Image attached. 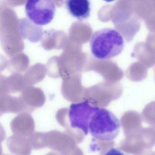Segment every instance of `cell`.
I'll return each mask as SVG.
<instances>
[{"mask_svg": "<svg viewBox=\"0 0 155 155\" xmlns=\"http://www.w3.org/2000/svg\"><path fill=\"white\" fill-rule=\"evenodd\" d=\"M65 5L69 14L79 21L86 19L90 16L89 0H65Z\"/></svg>", "mask_w": 155, "mask_h": 155, "instance_id": "10", "label": "cell"}, {"mask_svg": "<svg viewBox=\"0 0 155 155\" xmlns=\"http://www.w3.org/2000/svg\"><path fill=\"white\" fill-rule=\"evenodd\" d=\"M27 138L32 149L38 150L47 147L46 133L34 132Z\"/></svg>", "mask_w": 155, "mask_h": 155, "instance_id": "18", "label": "cell"}, {"mask_svg": "<svg viewBox=\"0 0 155 155\" xmlns=\"http://www.w3.org/2000/svg\"><path fill=\"white\" fill-rule=\"evenodd\" d=\"M104 0L106 2H111L113 1H114V0Z\"/></svg>", "mask_w": 155, "mask_h": 155, "instance_id": "21", "label": "cell"}, {"mask_svg": "<svg viewBox=\"0 0 155 155\" xmlns=\"http://www.w3.org/2000/svg\"><path fill=\"white\" fill-rule=\"evenodd\" d=\"M47 147L56 153H66V135L63 133L53 130L46 133Z\"/></svg>", "mask_w": 155, "mask_h": 155, "instance_id": "13", "label": "cell"}, {"mask_svg": "<svg viewBox=\"0 0 155 155\" xmlns=\"http://www.w3.org/2000/svg\"><path fill=\"white\" fill-rule=\"evenodd\" d=\"M143 120L142 115L136 111L126 112L123 117L122 124L127 136L140 129Z\"/></svg>", "mask_w": 155, "mask_h": 155, "instance_id": "14", "label": "cell"}, {"mask_svg": "<svg viewBox=\"0 0 155 155\" xmlns=\"http://www.w3.org/2000/svg\"><path fill=\"white\" fill-rule=\"evenodd\" d=\"M46 69L44 65L40 64L31 66L24 76L28 85L31 86L41 81L45 77Z\"/></svg>", "mask_w": 155, "mask_h": 155, "instance_id": "16", "label": "cell"}, {"mask_svg": "<svg viewBox=\"0 0 155 155\" xmlns=\"http://www.w3.org/2000/svg\"><path fill=\"white\" fill-rule=\"evenodd\" d=\"M127 75L128 78L132 81H141L147 77V68L142 63L139 61L135 62L129 67Z\"/></svg>", "mask_w": 155, "mask_h": 155, "instance_id": "15", "label": "cell"}, {"mask_svg": "<svg viewBox=\"0 0 155 155\" xmlns=\"http://www.w3.org/2000/svg\"><path fill=\"white\" fill-rule=\"evenodd\" d=\"M98 107L91 105L87 100L72 103L69 109L62 108L68 116L70 127L82 130L85 135L89 132L88 126L90 119Z\"/></svg>", "mask_w": 155, "mask_h": 155, "instance_id": "5", "label": "cell"}, {"mask_svg": "<svg viewBox=\"0 0 155 155\" xmlns=\"http://www.w3.org/2000/svg\"><path fill=\"white\" fill-rule=\"evenodd\" d=\"M91 53L100 60H109L120 54L124 48L121 34L111 28L97 30L92 35L90 41Z\"/></svg>", "mask_w": 155, "mask_h": 155, "instance_id": "1", "label": "cell"}, {"mask_svg": "<svg viewBox=\"0 0 155 155\" xmlns=\"http://www.w3.org/2000/svg\"><path fill=\"white\" fill-rule=\"evenodd\" d=\"M131 56L143 64L147 68L155 65V49L146 42L137 43L134 47Z\"/></svg>", "mask_w": 155, "mask_h": 155, "instance_id": "8", "label": "cell"}, {"mask_svg": "<svg viewBox=\"0 0 155 155\" xmlns=\"http://www.w3.org/2000/svg\"><path fill=\"white\" fill-rule=\"evenodd\" d=\"M155 49V32H150L147 35L146 41Z\"/></svg>", "mask_w": 155, "mask_h": 155, "instance_id": "20", "label": "cell"}, {"mask_svg": "<svg viewBox=\"0 0 155 155\" xmlns=\"http://www.w3.org/2000/svg\"><path fill=\"white\" fill-rule=\"evenodd\" d=\"M57 31L54 30L45 31L41 40V45L45 49L50 50L58 49L59 39Z\"/></svg>", "mask_w": 155, "mask_h": 155, "instance_id": "17", "label": "cell"}, {"mask_svg": "<svg viewBox=\"0 0 155 155\" xmlns=\"http://www.w3.org/2000/svg\"><path fill=\"white\" fill-rule=\"evenodd\" d=\"M6 143L8 149L13 154L28 155L31 153L32 148L27 137L13 134L8 138Z\"/></svg>", "mask_w": 155, "mask_h": 155, "instance_id": "11", "label": "cell"}, {"mask_svg": "<svg viewBox=\"0 0 155 155\" xmlns=\"http://www.w3.org/2000/svg\"><path fill=\"white\" fill-rule=\"evenodd\" d=\"M134 14L145 23L155 19V0H130Z\"/></svg>", "mask_w": 155, "mask_h": 155, "instance_id": "9", "label": "cell"}, {"mask_svg": "<svg viewBox=\"0 0 155 155\" xmlns=\"http://www.w3.org/2000/svg\"><path fill=\"white\" fill-rule=\"evenodd\" d=\"M10 127L13 134L28 137L34 132L35 124L30 113L24 112L12 120Z\"/></svg>", "mask_w": 155, "mask_h": 155, "instance_id": "7", "label": "cell"}, {"mask_svg": "<svg viewBox=\"0 0 155 155\" xmlns=\"http://www.w3.org/2000/svg\"><path fill=\"white\" fill-rule=\"evenodd\" d=\"M55 11L53 0H27L25 7L26 17L37 25H45L51 22Z\"/></svg>", "mask_w": 155, "mask_h": 155, "instance_id": "4", "label": "cell"}, {"mask_svg": "<svg viewBox=\"0 0 155 155\" xmlns=\"http://www.w3.org/2000/svg\"><path fill=\"white\" fill-rule=\"evenodd\" d=\"M0 110L1 114L27 112L26 107L19 97H13L9 94L0 95Z\"/></svg>", "mask_w": 155, "mask_h": 155, "instance_id": "12", "label": "cell"}, {"mask_svg": "<svg viewBox=\"0 0 155 155\" xmlns=\"http://www.w3.org/2000/svg\"><path fill=\"white\" fill-rule=\"evenodd\" d=\"M127 136L123 145L125 151L134 155L145 154L155 146V125L142 127Z\"/></svg>", "mask_w": 155, "mask_h": 155, "instance_id": "3", "label": "cell"}, {"mask_svg": "<svg viewBox=\"0 0 155 155\" xmlns=\"http://www.w3.org/2000/svg\"><path fill=\"white\" fill-rule=\"evenodd\" d=\"M154 67V70L155 72V65L153 67Z\"/></svg>", "mask_w": 155, "mask_h": 155, "instance_id": "22", "label": "cell"}, {"mask_svg": "<svg viewBox=\"0 0 155 155\" xmlns=\"http://www.w3.org/2000/svg\"><path fill=\"white\" fill-rule=\"evenodd\" d=\"M26 107L27 112H33L38 108L42 106L46 100L45 95L39 88L29 86L22 91L19 96Z\"/></svg>", "mask_w": 155, "mask_h": 155, "instance_id": "6", "label": "cell"}, {"mask_svg": "<svg viewBox=\"0 0 155 155\" xmlns=\"http://www.w3.org/2000/svg\"><path fill=\"white\" fill-rule=\"evenodd\" d=\"M143 119L151 125H155V101L147 104L142 113Z\"/></svg>", "mask_w": 155, "mask_h": 155, "instance_id": "19", "label": "cell"}, {"mask_svg": "<svg viewBox=\"0 0 155 155\" xmlns=\"http://www.w3.org/2000/svg\"><path fill=\"white\" fill-rule=\"evenodd\" d=\"M120 126L119 120L111 111L104 108H98L90 119L89 132L99 141H110L118 135Z\"/></svg>", "mask_w": 155, "mask_h": 155, "instance_id": "2", "label": "cell"}]
</instances>
